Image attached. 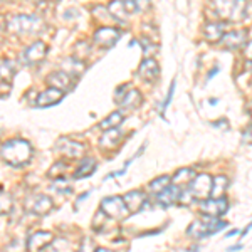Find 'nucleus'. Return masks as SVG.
<instances>
[{"label": "nucleus", "instance_id": "nucleus-1", "mask_svg": "<svg viewBox=\"0 0 252 252\" xmlns=\"http://www.w3.org/2000/svg\"><path fill=\"white\" fill-rule=\"evenodd\" d=\"M0 153H2V158L7 163H10L14 166H22L31 161L32 146L29 141L15 138V140H9L7 143H3L2 152Z\"/></svg>", "mask_w": 252, "mask_h": 252}, {"label": "nucleus", "instance_id": "nucleus-2", "mask_svg": "<svg viewBox=\"0 0 252 252\" xmlns=\"http://www.w3.org/2000/svg\"><path fill=\"white\" fill-rule=\"evenodd\" d=\"M44 29V22L40 17H35V15H26L20 14L12 17L9 22H7V31L12 32V34H37Z\"/></svg>", "mask_w": 252, "mask_h": 252}, {"label": "nucleus", "instance_id": "nucleus-3", "mask_svg": "<svg viewBox=\"0 0 252 252\" xmlns=\"http://www.w3.org/2000/svg\"><path fill=\"white\" fill-rule=\"evenodd\" d=\"M214 9L219 17L225 20H242L246 17V2L244 0H214Z\"/></svg>", "mask_w": 252, "mask_h": 252}, {"label": "nucleus", "instance_id": "nucleus-4", "mask_svg": "<svg viewBox=\"0 0 252 252\" xmlns=\"http://www.w3.org/2000/svg\"><path fill=\"white\" fill-rule=\"evenodd\" d=\"M227 227V222L223 220H219L217 217H210V219H205V220H195L192 225L187 229V234L192 235V237H209V235H214L217 234L219 230L225 229Z\"/></svg>", "mask_w": 252, "mask_h": 252}, {"label": "nucleus", "instance_id": "nucleus-5", "mask_svg": "<svg viewBox=\"0 0 252 252\" xmlns=\"http://www.w3.org/2000/svg\"><path fill=\"white\" fill-rule=\"evenodd\" d=\"M189 192L197 200H207L212 192V177L207 173H202L198 177H193L189 184Z\"/></svg>", "mask_w": 252, "mask_h": 252}, {"label": "nucleus", "instance_id": "nucleus-6", "mask_svg": "<svg viewBox=\"0 0 252 252\" xmlns=\"http://www.w3.org/2000/svg\"><path fill=\"white\" fill-rule=\"evenodd\" d=\"M101 212L111 219H125L129 214L121 197H109L101 202Z\"/></svg>", "mask_w": 252, "mask_h": 252}, {"label": "nucleus", "instance_id": "nucleus-7", "mask_svg": "<svg viewBox=\"0 0 252 252\" xmlns=\"http://www.w3.org/2000/svg\"><path fill=\"white\" fill-rule=\"evenodd\" d=\"M120 37H121L120 31L104 26V27H99V29L94 32V35H93V42L99 47H113Z\"/></svg>", "mask_w": 252, "mask_h": 252}, {"label": "nucleus", "instance_id": "nucleus-8", "mask_svg": "<svg viewBox=\"0 0 252 252\" xmlns=\"http://www.w3.org/2000/svg\"><path fill=\"white\" fill-rule=\"evenodd\" d=\"M56 150L63 153V155L69 157V158H78V157H81L84 153L86 146H84L83 143H79V141H76V140L61 138L58 143H56Z\"/></svg>", "mask_w": 252, "mask_h": 252}, {"label": "nucleus", "instance_id": "nucleus-9", "mask_svg": "<svg viewBox=\"0 0 252 252\" xmlns=\"http://www.w3.org/2000/svg\"><path fill=\"white\" fill-rule=\"evenodd\" d=\"M202 214L209 215V217H219L223 215L229 210V202L225 198H210V200H204V204L200 207Z\"/></svg>", "mask_w": 252, "mask_h": 252}, {"label": "nucleus", "instance_id": "nucleus-10", "mask_svg": "<svg viewBox=\"0 0 252 252\" xmlns=\"http://www.w3.org/2000/svg\"><path fill=\"white\" fill-rule=\"evenodd\" d=\"M138 76H140L141 79L148 81V83H153V81H157L158 76H160V66H158V63L155 59L146 58L141 61L140 67H138Z\"/></svg>", "mask_w": 252, "mask_h": 252}, {"label": "nucleus", "instance_id": "nucleus-11", "mask_svg": "<svg viewBox=\"0 0 252 252\" xmlns=\"http://www.w3.org/2000/svg\"><path fill=\"white\" fill-rule=\"evenodd\" d=\"M46 54H47V46L44 42H40V40H37V42L31 44V46L24 51L22 58L27 64H37L46 58Z\"/></svg>", "mask_w": 252, "mask_h": 252}, {"label": "nucleus", "instance_id": "nucleus-12", "mask_svg": "<svg viewBox=\"0 0 252 252\" xmlns=\"http://www.w3.org/2000/svg\"><path fill=\"white\" fill-rule=\"evenodd\" d=\"M26 207L32 214L46 215L47 212H51L52 200L49 197H46V195H35V197H31L29 200L26 202Z\"/></svg>", "mask_w": 252, "mask_h": 252}, {"label": "nucleus", "instance_id": "nucleus-13", "mask_svg": "<svg viewBox=\"0 0 252 252\" xmlns=\"http://www.w3.org/2000/svg\"><path fill=\"white\" fill-rule=\"evenodd\" d=\"M180 195H182L180 187L168 185L166 189L157 193V198H158V204L161 207H172L177 204V202H180Z\"/></svg>", "mask_w": 252, "mask_h": 252}, {"label": "nucleus", "instance_id": "nucleus-14", "mask_svg": "<svg viewBox=\"0 0 252 252\" xmlns=\"http://www.w3.org/2000/svg\"><path fill=\"white\" fill-rule=\"evenodd\" d=\"M63 96H64L63 91H59V89H56V88H49L35 97V106L49 108V106H52V104H58L59 101L63 99Z\"/></svg>", "mask_w": 252, "mask_h": 252}, {"label": "nucleus", "instance_id": "nucleus-15", "mask_svg": "<svg viewBox=\"0 0 252 252\" xmlns=\"http://www.w3.org/2000/svg\"><path fill=\"white\" fill-rule=\"evenodd\" d=\"M222 44L225 49H239L242 46H246L247 42V32L246 31H232V32H225L222 35Z\"/></svg>", "mask_w": 252, "mask_h": 252}, {"label": "nucleus", "instance_id": "nucleus-16", "mask_svg": "<svg viewBox=\"0 0 252 252\" xmlns=\"http://www.w3.org/2000/svg\"><path fill=\"white\" fill-rule=\"evenodd\" d=\"M47 84L51 88H56L59 91L66 93L69 88L72 86V78L64 71H58V72H51L47 76Z\"/></svg>", "mask_w": 252, "mask_h": 252}, {"label": "nucleus", "instance_id": "nucleus-17", "mask_svg": "<svg viewBox=\"0 0 252 252\" xmlns=\"http://www.w3.org/2000/svg\"><path fill=\"white\" fill-rule=\"evenodd\" d=\"M52 241H54V235L51 232H35V234H32L29 237V241H27V249L31 252H39Z\"/></svg>", "mask_w": 252, "mask_h": 252}, {"label": "nucleus", "instance_id": "nucleus-18", "mask_svg": "<svg viewBox=\"0 0 252 252\" xmlns=\"http://www.w3.org/2000/svg\"><path fill=\"white\" fill-rule=\"evenodd\" d=\"M123 202L129 212H138V210L143 209V205H146V195L143 192H140V190L129 192L123 197Z\"/></svg>", "mask_w": 252, "mask_h": 252}, {"label": "nucleus", "instance_id": "nucleus-19", "mask_svg": "<svg viewBox=\"0 0 252 252\" xmlns=\"http://www.w3.org/2000/svg\"><path fill=\"white\" fill-rule=\"evenodd\" d=\"M118 103L125 109H136L143 103V96H141V93L138 89H129L126 94L121 96V99H118Z\"/></svg>", "mask_w": 252, "mask_h": 252}, {"label": "nucleus", "instance_id": "nucleus-20", "mask_svg": "<svg viewBox=\"0 0 252 252\" xmlns=\"http://www.w3.org/2000/svg\"><path fill=\"white\" fill-rule=\"evenodd\" d=\"M223 34H225V32H223V24L220 22H209L204 27V37L207 40H210V42L220 40Z\"/></svg>", "mask_w": 252, "mask_h": 252}, {"label": "nucleus", "instance_id": "nucleus-21", "mask_svg": "<svg viewBox=\"0 0 252 252\" xmlns=\"http://www.w3.org/2000/svg\"><path fill=\"white\" fill-rule=\"evenodd\" d=\"M108 10L115 20H118L120 24H126V15H128V12L125 9L123 0H113V2L108 5Z\"/></svg>", "mask_w": 252, "mask_h": 252}, {"label": "nucleus", "instance_id": "nucleus-22", "mask_svg": "<svg viewBox=\"0 0 252 252\" xmlns=\"http://www.w3.org/2000/svg\"><path fill=\"white\" fill-rule=\"evenodd\" d=\"M108 133H104L101 136V146L103 148H113V146L120 145V140H121V133H120V128H113V129H106Z\"/></svg>", "mask_w": 252, "mask_h": 252}, {"label": "nucleus", "instance_id": "nucleus-23", "mask_svg": "<svg viewBox=\"0 0 252 252\" xmlns=\"http://www.w3.org/2000/svg\"><path fill=\"white\" fill-rule=\"evenodd\" d=\"M96 172V161L93 160V158H84L83 161H81L79 168L74 172V178L78 180V178H84V177H89L91 173Z\"/></svg>", "mask_w": 252, "mask_h": 252}, {"label": "nucleus", "instance_id": "nucleus-24", "mask_svg": "<svg viewBox=\"0 0 252 252\" xmlns=\"http://www.w3.org/2000/svg\"><path fill=\"white\" fill-rule=\"evenodd\" d=\"M123 120H125V116H123V113L121 111H115V113H111L106 120H103L99 123V128L101 129H113V128H120L121 123H123Z\"/></svg>", "mask_w": 252, "mask_h": 252}, {"label": "nucleus", "instance_id": "nucleus-25", "mask_svg": "<svg viewBox=\"0 0 252 252\" xmlns=\"http://www.w3.org/2000/svg\"><path fill=\"white\" fill-rule=\"evenodd\" d=\"M227 187H229V180L227 177H217L215 180H212V192H210V197L212 198H222L223 193H225Z\"/></svg>", "mask_w": 252, "mask_h": 252}, {"label": "nucleus", "instance_id": "nucleus-26", "mask_svg": "<svg viewBox=\"0 0 252 252\" xmlns=\"http://www.w3.org/2000/svg\"><path fill=\"white\" fill-rule=\"evenodd\" d=\"M193 177H195V173H193L192 168H182V170H178V172L175 173L172 182H173V185H177V187L189 185L190 182H192Z\"/></svg>", "mask_w": 252, "mask_h": 252}, {"label": "nucleus", "instance_id": "nucleus-27", "mask_svg": "<svg viewBox=\"0 0 252 252\" xmlns=\"http://www.w3.org/2000/svg\"><path fill=\"white\" fill-rule=\"evenodd\" d=\"M15 76V66L14 63L9 59L0 61V79H3L5 83H10Z\"/></svg>", "mask_w": 252, "mask_h": 252}, {"label": "nucleus", "instance_id": "nucleus-28", "mask_svg": "<svg viewBox=\"0 0 252 252\" xmlns=\"http://www.w3.org/2000/svg\"><path fill=\"white\" fill-rule=\"evenodd\" d=\"M64 67H66V71H64V72H67L71 78H72V76H79L81 71L84 69L83 63H81L79 59H74V58L67 59L66 63H64Z\"/></svg>", "mask_w": 252, "mask_h": 252}, {"label": "nucleus", "instance_id": "nucleus-29", "mask_svg": "<svg viewBox=\"0 0 252 252\" xmlns=\"http://www.w3.org/2000/svg\"><path fill=\"white\" fill-rule=\"evenodd\" d=\"M170 182H172V180H170V177H166V175H165V177H160V178H157L155 182H152V184H150V190L157 195L158 192H161L163 189H166V187L170 185Z\"/></svg>", "mask_w": 252, "mask_h": 252}, {"label": "nucleus", "instance_id": "nucleus-30", "mask_svg": "<svg viewBox=\"0 0 252 252\" xmlns=\"http://www.w3.org/2000/svg\"><path fill=\"white\" fill-rule=\"evenodd\" d=\"M175 86H177V83H172V86H170V91H168V94H166V97H165V101H163V104H161V109H166V106H168L170 103H172V99H173V93H175Z\"/></svg>", "mask_w": 252, "mask_h": 252}, {"label": "nucleus", "instance_id": "nucleus-31", "mask_svg": "<svg viewBox=\"0 0 252 252\" xmlns=\"http://www.w3.org/2000/svg\"><path fill=\"white\" fill-rule=\"evenodd\" d=\"M153 44L150 42V40H146V39H143V51H145V54H153V52H157L158 51V47L155 46V47H152Z\"/></svg>", "mask_w": 252, "mask_h": 252}, {"label": "nucleus", "instance_id": "nucleus-32", "mask_svg": "<svg viewBox=\"0 0 252 252\" xmlns=\"http://www.w3.org/2000/svg\"><path fill=\"white\" fill-rule=\"evenodd\" d=\"M129 2L135 3V5L138 7V10L148 9V5H150V0H129Z\"/></svg>", "mask_w": 252, "mask_h": 252}, {"label": "nucleus", "instance_id": "nucleus-33", "mask_svg": "<svg viewBox=\"0 0 252 252\" xmlns=\"http://www.w3.org/2000/svg\"><path fill=\"white\" fill-rule=\"evenodd\" d=\"M242 141L244 143H252V126H249V128L242 133Z\"/></svg>", "mask_w": 252, "mask_h": 252}, {"label": "nucleus", "instance_id": "nucleus-34", "mask_svg": "<svg viewBox=\"0 0 252 252\" xmlns=\"http://www.w3.org/2000/svg\"><path fill=\"white\" fill-rule=\"evenodd\" d=\"M244 56H246V59L252 63V42L246 44V47H244Z\"/></svg>", "mask_w": 252, "mask_h": 252}, {"label": "nucleus", "instance_id": "nucleus-35", "mask_svg": "<svg viewBox=\"0 0 252 252\" xmlns=\"http://www.w3.org/2000/svg\"><path fill=\"white\" fill-rule=\"evenodd\" d=\"M54 166H56V168H52L51 172H49V175H51V177H52V175H54V177H56L59 170H61V172H64V170H66V166H64V163H56Z\"/></svg>", "mask_w": 252, "mask_h": 252}, {"label": "nucleus", "instance_id": "nucleus-36", "mask_svg": "<svg viewBox=\"0 0 252 252\" xmlns=\"http://www.w3.org/2000/svg\"><path fill=\"white\" fill-rule=\"evenodd\" d=\"M251 229H252V222L249 223V225H247V227H246V229H244V230H242V234H241V235H242V237H244V235H247V232H249V230H251Z\"/></svg>", "mask_w": 252, "mask_h": 252}, {"label": "nucleus", "instance_id": "nucleus-37", "mask_svg": "<svg viewBox=\"0 0 252 252\" xmlns=\"http://www.w3.org/2000/svg\"><path fill=\"white\" fill-rule=\"evenodd\" d=\"M241 249H242V246H241V244H237V246L230 247V249H229V252H235V251H241Z\"/></svg>", "mask_w": 252, "mask_h": 252}, {"label": "nucleus", "instance_id": "nucleus-38", "mask_svg": "<svg viewBox=\"0 0 252 252\" xmlns=\"http://www.w3.org/2000/svg\"><path fill=\"white\" fill-rule=\"evenodd\" d=\"M217 72H219V67H214L212 71H210V74H209V79H210V78H214V76L217 74Z\"/></svg>", "mask_w": 252, "mask_h": 252}, {"label": "nucleus", "instance_id": "nucleus-39", "mask_svg": "<svg viewBox=\"0 0 252 252\" xmlns=\"http://www.w3.org/2000/svg\"><path fill=\"white\" fill-rule=\"evenodd\" d=\"M237 234H239V232H237V230H230V232H229V234H227V235H225V237H234V235H237Z\"/></svg>", "mask_w": 252, "mask_h": 252}, {"label": "nucleus", "instance_id": "nucleus-40", "mask_svg": "<svg viewBox=\"0 0 252 252\" xmlns=\"http://www.w3.org/2000/svg\"><path fill=\"white\" fill-rule=\"evenodd\" d=\"M94 252H113V251H108V249H103V247H97V249H94Z\"/></svg>", "mask_w": 252, "mask_h": 252}, {"label": "nucleus", "instance_id": "nucleus-41", "mask_svg": "<svg viewBox=\"0 0 252 252\" xmlns=\"http://www.w3.org/2000/svg\"><path fill=\"white\" fill-rule=\"evenodd\" d=\"M29 2H32V3H40V2H44V0H29Z\"/></svg>", "mask_w": 252, "mask_h": 252}, {"label": "nucleus", "instance_id": "nucleus-42", "mask_svg": "<svg viewBox=\"0 0 252 252\" xmlns=\"http://www.w3.org/2000/svg\"><path fill=\"white\" fill-rule=\"evenodd\" d=\"M0 2H2V0H0Z\"/></svg>", "mask_w": 252, "mask_h": 252}]
</instances>
